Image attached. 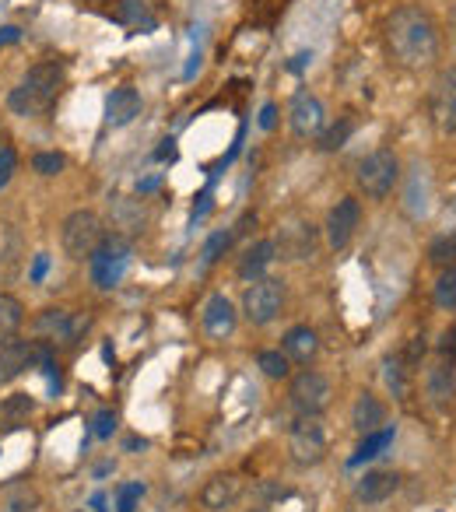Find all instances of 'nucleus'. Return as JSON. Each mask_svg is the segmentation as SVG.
<instances>
[{
  "label": "nucleus",
  "instance_id": "f257e3e1",
  "mask_svg": "<svg viewBox=\"0 0 456 512\" xmlns=\"http://www.w3.org/2000/svg\"><path fill=\"white\" fill-rule=\"evenodd\" d=\"M386 50L407 71H421L432 67L439 57V29H435L432 15L421 8H397L386 22Z\"/></svg>",
  "mask_w": 456,
  "mask_h": 512
},
{
  "label": "nucleus",
  "instance_id": "f03ea898",
  "mask_svg": "<svg viewBox=\"0 0 456 512\" xmlns=\"http://www.w3.org/2000/svg\"><path fill=\"white\" fill-rule=\"evenodd\" d=\"M60 88H64V64L60 60H39L25 71L18 88H11L8 109L18 116H43L57 106Z\"/></svg>",
  "mask_w": 456,
  "mask_h": 512
},
{
  "label": "nucleus",
  "instance_id": "7ed1b4c3",
  "mask_svg": "<svg viewBox=\"0 0 456 512\" xmlns=\"http://www.w3.org/2000/svg\"><path fill=\"white\" fill-rule=\"evenodd\" d=\"M106 239V225L95 211H71L60 225V246H64V256L81 264V260H92V253L102 246Z\"/></svg>",
  "mask_w": 456,
  "mask_h": 512
},
{
  "label": "nucleus",
  "instance_id": "20e7f679",
  "mask_svg": "<svg viewBox=\"0 0 456 512\" xmlns=\"http://www.w3.org/2000/svg\"><path fill=\"white\" fill-rule=\"evenodd\" d=\"M288 453L299 467H316V463L327 460L330 439L327 428H323L320 414H299L288 428Z\"/></svg>",
  "mask_w": 456,
  "mask_h": 512
},
{
  "label": "nucleus",
  "instance_id": "39448f33",
  "mask_svg": "<svg viewBox=\"0 0 456 512\" xmlns=\"http://www.w3.org/2000/svg\"><path fill=\"white\" fill-rule=\"evenodd\" d=\"M355 179H358V190L369 200H386L400 179V158L390 148H376L372 155H365L358 162Z\"/></svg>",
  "mask_w": 456,
  "mask_h": 512
},
{
  "label": "nucleus",
  "instance_id": "423d86ee",
  "mask_svg": "<svg viewBox=\"0 0 456 512\" xmlns=\"http://www.w3.org/2000/svg\"><path fill=\"white\" fill-rule=\"evenodd\" d=\"M88 267H92V281L102 288V292H109V288H116L123 281V274H127L130 267V239L120 232L106 235L102 239V246L92 253V260H88Z\"/></svg>",
  "mask_w": 456,
  "mask_h": 512
},
{
  "label": "nucleus",
  "instance_id": "0eeeda50",
  "mask_svg": "<svg viewBox=\"0 0 456 512\" xmlns=\"http://www.w3.org/2000/svg\"><path fill=\"white\" fill-rule=\"evenodd\" d=\"M88 330V316L85 313H71V309H60V306H50L32 320V334L36 341H46V344H78V337Z\"/></svg>",
  "mask_w": 456,
  "mask_h": 512
},
{
  "label": "nucleus",
  "instance_id": "6e6552de",
  "mask_svg": "<svg viewBox=\"0 0 456 512\" xmlns=\"http://www.w3.org/2000/svg\"><path fill=\"white\" fill-rule=\"evenodd\" d=\"M281 306H285V285L278 278H260L250 281L243 292V316L253 327H267L278 320Z\"/></svg>",
  "mask_w": 456,
  "mask_h": 512
},
{
  "label": "nucleus",
  "instance_id": "1a4fd4ad",
  "mask_svg": "<svg viewBox=\"0 0 456 512\" xmlns=\"http://www.w3.org/2000/svg\"><path fill=\"white\" fill-rule=\"evenodd\" d=\"M330 397H334V386L316 369L295 372L288 383V404L295 407V414H323L330 407Z\"/></svg>",
  "mask_w": 456,
  "mask_h": 512
},
{
  "label": "nucleus",
  "instance_id": "9d476101",
  "mask_svg": "<svg viewBox=\"0 0 456 512\" xmlns=\"http://www.w3.org/2000/svg\"><path fill=\"white\" fill-rule=\"evenodd\" d=\"M428 116H432L435 134L456 137V67H446L435 78L432 92H428Z\"/></svg>",
  "mask_w": 456,
  "mask_h": 512
},
{
  "label": "nucleus",
  "instance_id": "9b49d317",
  "mask_svg": "<svg viewBox=\"0 0 456 512\" xmlns=\"http://www.w3.org/2000/svg\"><path fill=\"white\" fill-rule=\"evenodd\" d=\"M274 249H278L281 260H292V264L309 260L316 253V225L306 218H288L274 235Z\"/></svg>",
  "mask_w": 456,
  "mask_h": 512
},
{
  "label": "nucleus",
  "instance_id": "f8f14e48",
  "mask_svg": "<svg viewBox=\"0 0 456 512\" xmlns=\"http://www.w3.org/2000/svg\"><path fill=\"white\" fill-rule=\"evenodd\" d=\"M288 127H292V134L302 137V141H313V137H320L323 127H327L323 102L316 99V95H309V92L295 95L292 109H288Z\"/></svg>",
  "mask_w": 456,
  "mask_h": 512
},
{
  "label": "nucleus",
  "instance_id": "ddd939ff",
  "mask_svg": "<svg viewBox=\"0 0 456 512\" xmlns=\"http://www.w3.org/2000/svg\"><path fill=\"white\" fill-rule=\"evenodd\" d=\"M358 225H362V204L358 197H341L327 214V242L330 249H344L355 239Z\"/></svg>",
  "mask_w": 456,
  "mask_h": 512
},
{
  "label": "nucleus",
  "instance_id": "4468645a",
  "mask_svg": "<svg viewBox=\"0 0 456 512\" xmlns=\"http://www.w3.org/2000/svg\"><path fill=\"white\" fill-rule=\"evenodd\" d=\"M29 369H36V341L11 337V341L0 344V386L22 379Z\"/></svg>",
  "mask_w": 456,
  "mask_h": 512
},
{
  "label": "nucleus",
  "instance_id": "2eb2a0df",
  "mask_svg": "<svg viewBox=\"0 0 456 512\" xmlns=\"http://www.w3.org/2000/svg\"><path fill=\"white\" fill-rule=\"evenodd\" d=\"M236 323H239V313L232 306V299L225 295H211L204 302V313H200V327L211 341H228V337L236 334Z\"/></svg>",
  "mask_w": 456,
  "mask_h": 512
},
{
  "label": "nucleus",
  "instance_id": "dca6fc26",
  "mask_svg": "<svg viewBox=\"0 0 456 512\" xmlns=\"http://www.w3.org/2000/svg\"><path fill=\"white\" fill-rule=\"evenodd\" d=\"M25 264V239L15 221H0V288L18 281Z\"/></svg>",
  "mask_w": 456,
  "mask_h": 512
},
{
  "label": "nucleus",
  "instance_id": "f3484780",
  "mask_svg": "<svg viewBox=\"0 0 456 512\" xmlns=\"http://www.w3.org/2000/svg\"><path fill=\"white\" fill-rule=\"evenodd\" d=\"M243 498V477L239 474H214L211 481L200 488V505L207 512H225Z\"/></svg>",
  "mask_w": 456,
  "mask_h": 512
},
{
  "label": "nucleus",
  "instance_id": "a211bd4d",
  "mask_svg": "<svg viewBox=\"0 0 456 512\" xmlns=\"http://www.w3.org/2000/svg\"><path fill=\"white\" fill-rule=\"evenodd\" d=\"M141 109H144V99L137 88H113V92L106 95V123L113 130L130 127V123L141 116Z\"/></svg>",
  "mask_w": 456,
  "mask_h": 512
},
{
  "label": "nucleus",
  "instance_id": "6ab92c4d",
  "mask_svg": "<svg viewBox=\"0 0 456 512\" xmlns=\"http://www.w3.org/2000/svg\"><path fill=\"white\" fill-rule=\"evenodd\" d=\"M281 351L288 355V362L309 365L316 355H320V337H316L313 327H292L285 337H281Z\"/></svg>",
  "mask_w": 456,
  "mask_h": 512
},
{
  "label": "nucleus",
  "instance_id": "aec40b11",
  "mask_svg": "<svg viewBox=\"0 0 456 512\" xmlns=\"http://www.w3.org/2000/svg\"><path fill=\"white\" fill-rule=\"evenodd\" d=\"M397 488H400V474H393V470H369V474L358 481L355 498L365 505H376V502H386Z\"/></svg>",
  "mask_w": 456,
  "mask_h": 512
},
{
  "label": "nucleus",
  "instance_id": "412c9836",
  "mask_svg": "<svg viewBox=\"0 0 456 512\" xmlns=\"http://www.w3.org/2000/svg\"><path fill=\"white\" fill-rule=\"evenodd\" d=\"M278 260V249H274V239H260L253 242L250 249L243 253V260H239V278L243 281H260L267 274V267Z\"/></svg>",
  "mask_w": 456,
  "mask_h": 512
},
{
  "label": "nucleus",
  "instance_id": "4be33fe9",
  "mask_svg": "<svg viewBox=\"0 0 456 512\" xmlns=\"http://www.w3.org/2000/svg\"><path fill=\"white\" fill-rule=\"evenodd\" d=\"M351 425L362 435L379 432V428L386 425V404L376 393H362V397L355 400V407H351Z\"/></svg>",
  "mask_w": 456,
  "mask_h": 512
},
{
  "label": "nucleus",
  "instance_id": "5701e85b",
  "mask_svg": "<svg viewBox=\"0 0 456 512\" xmlns=\"http://www.w3.org/2000/svg\"><path fill=\"white\" fill-rule=\"evenodd\" d=\"M39 505H43V498L29 481H11L0 491V512H39Z\"/></svg>",
  "mask_w": 456,
  "mask_h": 512
},
{
  "label": "nucleus",
  "instance_id": "b1692460",
  "mask_svg": "<svg viewBox=\"0 0 456 512\" xmlns=\"http://www.w3.org/2000/svg\"><path fill=\"white\" fill-rule=\"evenodd\" d=\"M22 323H25V306H22V299L0 288V344L11 341V337H18Z\"/></svg>",
  "mask_w": 456,
  "mask_h": 512
},
{
  "label": "nucleus",
  "instance_id": "393cba45",
  "mask_svg": "<svg viewBox=\"0 0 456 512\" xmlns=\"http://www.w3.org/2000/svg\"><path fill=\"white\" fill-rule=\"evenodd\" d=\"M32 414H36V397H29V393H11L0 400V425L22 428Z\"/></svg>",
  "mask_w": 456,
  "mask_h": 512
},
{
  "label": "nucleus",
  "instance_id": "a878e982",
  "mask_svg": "<svg viewBox=\"0 0 456 512\" xmlns=\"http://www.w3.org/2000/svg\"><path fill=\"white\" fill-rule=\"evenodd\" d=\"M425 390H428V397H432V404H439V407L453 397V369H449L446 358H439V362L425 372Z\"/></svg>",
  "mask_w": 456,
  "mask_h": 512
},
{
  "label": "nucleus",
  "instance_id": "bb28decb",
  "mask_svg": "<svg viewBox=\"0 0 456 512\" xmlns=\"http://www.w3.org/2000/svg\"><path fill=\"white\" fill-rule=\"evenodd\" d=\"M120 22L137 32H151L158 25V15L148 8V0H120Z\"/></svg>",
  "mask_w": 456,
  "mask_h": 512
},
{
  "label": "nucleus",
  "instance_id": "cd10ccee",
  "mask_svg": "<svg viewBox=\"0 0 456 512\" xmlns=\"http://www.w3.org/2000/svg\"><path fill=\"white\" fill-rule=\"evenodd\" d=\"M393 442V428H379V432H369L362 442H358L355 456H351V467H362L365 460H376L386 446Z\"/></svg>",
  "mask_w": 456,
  "mask_h": 512
},
{
  "label": "nucleus",
  "instance_id": "c85d7f7f",
  "mask_svg": "<svg viewBox=\"0 0 456 512\" xmlns=\"http://www.w3.org/2000/svg\"><path fill=\"white\" fill-rule=\"evenodd\" d=\"M257 365L267 379H288L292 376V362H288L285 351H260Z\"/></svg>",
  "mask_w": 456,
  "mask_h": 512
},
{
  "label": "nucleus",
  "instance_id": "c756f323",
  "mask_svg": "<svg viewBox=\"0 0 456 512\" xmlns=\"http://www.w3.org/2000/svg\"><path fill=\"white\" fill-rule=\"evenodd\" d=\"M144 491H148V484H144V481H127V484H120V488H116V495H113L116 512H137V505H141Z\"/></svg>",
  "mask_w": 456,
  "mask_h": 512
},
{
  "label": "nucleus",
  "instance_id": "7c9ffc66",
  "mask_svg": "<svg viewBox=\"0 0 456 512\" xmlns=\"http://www.w3.org/2000/svg\"><path fill=\"white\" fill-rule=\"evenodd\" d=\"M435 306L439 309H456V267H446L435 281Z\"/></svg>",
  "mask_w": 456,
  "mask_h": 512
},
{
  "label": "nucleus",
  "instance_id": "2f4dec72",
  "mask_svg": "<svg viewBox=\"0 0 456 512\" xmlns=\"http://www.w3.org/2000/svg\"><path fill=\"white\" fill-rule=\"evenodd\" d=\"M428 260H432L435 267H456V235H442V239H435L432 246H428Z\"/></svg>",
  "mask_w": 456,
  "mask_h": 512
},
{
  "label": "nucleus",
  "instance_id": "473e14b6",
  "mask_svg": "<svg viewBox=\"0 0 456 512\" xmlns=\"http://www.w3.org/2000/svg\"><path fill=\"white\" fill-rule=\"evenodd\" d=\"M116 228H123V232H141L144 225V211L141 207H134V211H127V197H116V218H113Z\"/></svg>",
  "mask_w": 456,
  "mask_h": 512
},
{
  "label": "nucleus",
  "instance_id": "72a5a7b5",
  "mask_svg": "<svg viewBox=\"0 0 456 512\" xmlns=\"http://www.w3.org/2000/svg\"><path fill=\"white\" fill-rule=\"evenodd\" d=\"M64 169H67V158L60 151H39V155H32V172H39V176H60Z\"/></svg>",
  "mask_w": 456,
  "mask_h": 512
},
{
  "label": "nucleus",
  "instance_id": "f704fd0d",
  "mask_svg": "<svg viewBox=\"0 0 456 512\" xmlns=\"http://www.w3.org/2000/svg\"><path fill=\"white\" fill-rule=\"evenodd\" d=\"M351 130H355V123H351V120H341V123H334L330 130H323V134H320V151L344 148V141L351 137Z\"/></svg>",
  "mask_w": 456,
  "mask_h": 512
},
{
  "label": "nucleus",
  "instance_id": "c9c22d12",
  "mask_svg": "<svg viewBox=\"0 0 456 512\" xmlns=\"http://www.w3.org/2000/svg\"><path fill=\"white\" fill-rule=\"evenodd\" d=\"M116 425H120V418H116L113 407H102V411H95V418H92V435L95 439H113Z\"/></svg>",
  "mask_w": 456,
  "mask_h": 512
},
{
  "label": "nucleus",
  "instance_id": "e433bc0d",
  "mask_svg": "<svg viewBox=\"0 0 456 512\" xmlns=\"http://www.w3.org/2000/svg\"><path fill=\"white\" fill-rule=\"evenodd\" d=\"M386 383H390V390L397 393V397H404L407 386H404V358H386Z\"/></svg>",
  "mask_w": 456,
  "mask_h": 512
},
{
  "label": "nucleus",
  "instance_id": "4c0bfd02",
  "mask_svg": "<svg viewBox=\"0 0 456 512\" xmlns=\"http://www.w3.org/2000/svg\"><path fill=\"white\" fill-rule=\"evenodd\" d=\"M228 242H232V235H228V232H214L211 239L204 242V253H200V256H204V264H214L221 249H228Z\"/></svg>",
  "mask_w": 456,
  "mask_h": 512
},
{
  "label": "nucleus",
  "instance_id": "58836bf2",
  "mask_svg": "<svg viewBox=\"0 0 456 512\" xmlns=\"http://www.w3.org/2000/svg\"><path fill=\"white\" fill-rule=\"evenodd\" d=\"M15 165H18V155H15V148H0V186H8L11 183V176H15Z\"/></svg>",
  "mask_w": 456,
  "mask_h": 512
},
{
  "label": "nucleus",
  "instance_id": "ea45409f",
  "mask_svg": "<svg viewBox=\"0 0 456 512\" xmlns=\"http://www.w3.org/2000/svg\"><path fill=\"white\" fill-rule=\"evenodd\" d=\"M46 267H50V256H46V253H36V260H32V274H29V278H32V281H43Z\"/></svg>",
  "mask_w": 456,
  "mask_h": 512
},
{
  "label": "nucleus",
  "instance_id": "a19ab883",
  "mask_svg": "<svg viewBox=\"0 0 456 512\" xmlns=\"http://www.w3.org/2000/svg\"><path fill=\"white\" fill-rule=\"evenodd\" d=\"M421 355H425V337H414L411 351H407V365H418Z\"/></svg>",
  "mask_w": 456,
  "mask_h": 512
},
{
  "label": "nucleus",
  "instance_id": "79ce46f5",
  "mask_svg": "<svg viewBox=\"0 0 456 512\" xmlns=\"http://www.w3.org/2000/svg\"><path fill=\"white\" fill-rule=\"evenodd\" d=\"M18 39H22V29H15V25H4V29H0V46L18 43Z\"/></svg>",
  "mask_w": 456,
  "mask_h": 512
},
{
  "label": "nucleus",
  "instance_id": "37998d69",
  "mask_svg": "<svg viewBox=\"0 0 456 512\" xmlns=\"http://www.w3.org/2000/svg\"><path fill=\"white\" fill-rule=\"evenodd\" d=\"M274 116H278V109H274L271 102H267V106L260 109V127H264V130H271V127H274Z\"/></svg>",
  "mask_w": 456,
  "mask_h": 512
},
{
  "label": "nucleus",
  "instance_id": "c03bdc74",
  "mask_svg": "<svg viewBox=\"0 0 456 512\" xmlns=\"http://www.w3.org/2000/svg\"><path fill=\"white\" fill-rule=\"evenodd\" d=\"M0 148H4V127H0Z\"/></svg>",
  "mask_w": 456,
  "mask_h": 512
},
{
  "label": "nucleus",
  "instance_id": "a18cd8bd",
  "mask_svg": "<svg viewBox=\"0 0 456 512\" xmlns=\"http://www.w3.org/2000/svg\"><path fill=\"white\" fill-rule=\"evenodd\" d=\"M85 4H106V0H85Z\"/></svg>",
  "mask_w": 456,
  "mask_h": 512
}]
</instances>
